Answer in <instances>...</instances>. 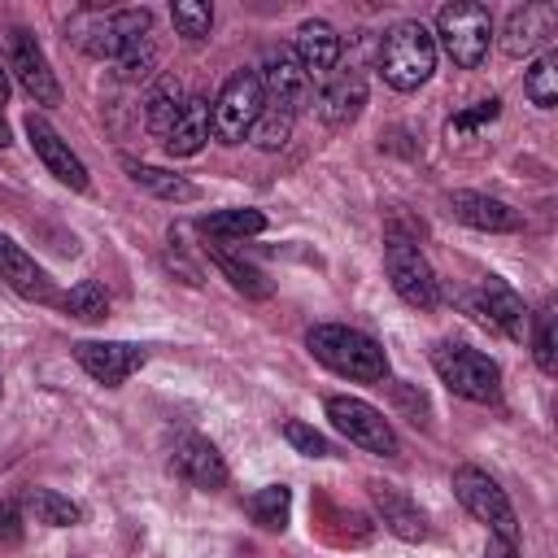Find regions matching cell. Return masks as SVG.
<instances>
[{"label": "cell", "instance_id": "1", "mask_svg": "<svg viewBox=\"0 0 558 558\" xmlns=\"http://www.w3.org/2000/svg\"><path fill=\"white\" fill-rule=\"evenodd\" d=\"M305 349L336 375L344 379H362V384H379L388 379V353L379 349V340H371L357 327L344 323H314L305 331Z\"/></svg>", "mask_w": 558, "mask_h": 558}, {"label": "cell", "instance_id": "2", "mask_svg": "<svg viewBox=\"0 0 558 558\" xmlns=\"http://www.w3.org/2000/svg\"><path fill=\"white\" fill-rule=\"evenodd\" d=\"M436 70V35L423 22H397L379 39V74L397 92H418Z\"/></svg>", "mask_w": 558, "mask_h": 558}, {"label": "cell", "instance_id": "3", "mask_svg": "<svg viewBox=\"0 0 558 558\" xmlns=\"http://www.w3.org/2000/svg\"><path fill=\"white\" fill-rule=\"evenodd\" d=\"M74 39L87 57L100 61H122L135 44H144L153 35V13L148 9H113V13H78L74 17Z\"/></svg>", "mask_w": 558, "mask_h": 558}, {"label": "cell", "instance_id": "4", "mask_svg": "<svg viewBox=\"0 0 558 558\" xmlns=\"http://www.w3.org/2000/svg\"><path fill=\"white\" fill-rule=\"evenodd\" d=\"M432 366H436L440 384H445L449 392L466 397V401L488 405V401L501 397V371H497V362H493L488 353L462 344V340H440V344L432 349Z\"/></svg>", "mask_w": 558, "mask_h": 558}, {"label": "cell", "instance_id": "5", "mask_svg": "<svg viewBox=\"0 0 558 558\" xmlns=\"http://www.w3.org/2000/svg\"><path fill=\"white\" fill-rule=\"evenodd\" d=\"M436 35H440V48L449 52L453 65L475 70L488 57V44H493V13L484 4L453 0L436 13Z\"/></svg>", "mask_w": 558, "mask_h": 558}, {"label": "cell", "instance_id": "6", "mask_svg": "<svg viewBox=\"0 0 558 558\" xmlns=\"http://www.w3.org/2000/svg\"><path fill=\"white\" fill-rule=\"evenodd\" d=\"M262 105H266V92H262L257 70H235L222 83V92H218V100L209 109V131L222 144H244L253 122H257V113H262Z\"/></svg>", "mask_w": 558, "mask_h": 558}, {"label": "cell", "instance_id": "7", "mask_svg": "<svg viewBox=\"0 0 558 558\" xmlns=\"http://www.w3.org/2000/svg\"><path fill=\"white\" fill-rule=\"evenodd\" d=\"M327 418H331V427H336L349 445H357V449H366V453H375V458L401 453L397 432H392V423L384 418V410H375V405L362 401V397H327Z\"/></svg>", "mask_w": 558, "mask_h": 558}, {"label": "cell", "instance_id": "8", "mask_svg": "<svg viewBox=\"0 0 558 558\" xmlns=\"http://www.w3.org/2000/svg\"><path fill=\"white\" fill-rule=\"evenodd\" d=\"M384 270H388V279H392V292H397L405 305L432 310V305L440 301L436 275H432V266H427V257L418 253L414 240L388 235V240H384Z\"/></svg>", "mask_w": 558, "mask_h": 558}, {"label": "cell", "instance_id": "9", "mask_svg": "<svg viewBox=\"0 0 558 558\" xmlns=\"http://www.w3.org/2000/svg\"><path fill=\"white\" fill-rule=\"evenodd\" d=\"M453 497H458L480 523H488L493 536L514 541V532H519V523H514V506H510L506 488H501L488 471H480V466H458V471H453Z\"/></svg>", "mask_w": 558, "mask_h": 558}, {"label": "cell", "instance_id": "10", "mask_svg": "<svg viewBox=\"0 0 558 558\" xmlns=\"http://www.w3.org/2000/svg\"><path fill=\"white\" fill-rule=\"evenodd\" d=\"M4 48H9V70L13 78L39 100V105H57L61 100V87H57V74L39 48V39L26 31V26H9L4 31Z\"/></svg>", "mask_w": 558, "mask_h": 558}, {"label": "cell", "instance_id": "11", "mask_svg": "<svg viewBox=\"0 0 558 558\" xmlns=\"http://www.w3.org/2000/svg\"><path fill=\"white\" fill-rule=\"evenodd\" d=\"M74 362H78L92 379L118 388L122 379H131V375L148 362V349H140V344H131V340H78V344H74Z\"/></svg>", "mask_w": 558, "mask_h": 558}, {"label": "cell", "instance_id": "12", "mask_svg": "<svg viewBox=\"0 0 558 558\" xmlns=\"http://www.w3.org/2000/svg\"><path fill=\"white\" fill-rule=\"evenodd\" d=\"M554 35H558V4L536 0V4H523V9H514L506 17V26H501V52L506 57H532Z\"/></svg>", "mask_w": 558, "mask_h": 558}, {"label": "cell", "instance_id": "13", "mask_svg": "<svg viewBox=\"0 0 558 558\" xmlns=\"http://www.w3.org/2000/svg\"><path fill=\"white\" fill-rule=\"evenodd\" d=\"M170 466H174L187 484H196V488H205V493L227 484V462H222L218 445L205 440V436H196V432H183V436L174 440V449H170Z\"/></svg>", "mask_w": 558, "mask_h": 558}, {"label": "cell", "instance_id": "14", "mask_svg": "<svg viewBox=\"0 0 558 558\" xmlns=\"http://www.w3.org/2000/svg\"><path fill=\"white\" fill-rule=\"evenodd\" d=\"M26 140H31L35 157L48 166V174H57V179H61L65 187H74V192H87V166L74 157V148H70L39 113L26 118Z\"/></svg>", "mask_w": 558, "mask_h": 558}, {"label": "cell", "instance_id": "15", "mask_svg": "<svg viewBox=\"0 0 558 558\" xmlns=\"http://www.w3.org/2000/svg\"><path fill=\"white\" fill-rule=\"evenodd\" d=\"M257 78H262L266 100H283V105L301 109V100L310 96V74L292 57V48H270L266 61H262V70H257Z\"/></svg>", "mask_w": 558, "mask_h": 558}, {"label": "cell", "instance_id": "16", "mask_svg": "<svg viewBox=\"0 0 558 558\" xmlns=\"http://www.w3.org/2000/svg\"><path fill=\"white\" fill-rule=\"evenodd\" d=\"M0 279H4L17 296H26V301H52V296H57L48 270H44L22 244H13L9 235H0Z\"/></svg>", "mask_w": 558, "mask_h": 558}, {"label": "cell", "instance_id": "17", "mask_svg": "<svg viewBox=\"0 0 558 558\" xmlns=\"http://www.w3.org/2000/svg\"><path fill=\"white\" fill-rule=\"evenodd\" d=\"M449 214L475 231H519L523 218L519 209H510L506 201L497 196H484V192H453L449 196Z\"/></svg>", "mask_w": 558, "mask_h": 558}, {"label": "cell", "instance_id": "18", "mask_svg": "<svg viewBox=\"0 0 558 558\" xmlns=\"http://www.w3.org/2000/svg\"><path fill=\"white\" fill-rule=\"evenodd\" d=\"M292 57L301 61V70H305L310 78H323V74H331V70H336V61H340V35H336L327 22L310 17V22H301V26H296Z\"/></svg>", "mask_w": 558, "mask_h": 558}, {"label": "cell", "instance_id": "19", "mask_svg": "<svg viewBox=\"0 0 558 558\" xmlns=\"http://www.w3.org/2000/svg\"><path fill=\"white\" fill-rule=\"evenodd\" d=\"M362 105H366V83H362V74H357V70H340V74H331V83H327L323 96H318V118H323L331 131H340V126L357 122Z\"/></svg>", "mask_w": 558, "mask_h": 558}, {"label": "cell", "instance_id": "20", "mask_svg": "<svg viewBox=\"0 0 558 558\" xmlns=\"http://www.w3.org/2000/svg\"><path fill=\"white\" fill-rule=\"evenodd\" d=\"M371 501H375V510H379V519H384V527L392 536H401V541H427V519H423V510L401 488L371 484Z\"/></svg>", "mask_w": 558, "mask_h": 558}, {"label": "cell", "instance_id": "21", "mask_svg": "<svg viewBox=\"0 0 558 558\" xmlns=\"http://www.w3.org/2000/svg\"><path fill=\"white\" fill-rule=\"evenodd\" d=\"M480 301H484V323H488V327H497V331L510 336V340H523V331H527V310H523V296H519L514 288H506L501 279H484Z\"/></svg>", "mask_w": 558, "mask_h": 558}, {"label": "cell", "instance_id": "22", "mask_svg": "<svg viewBox=\"0 0 558 558\" xmlns=\"http://www.w3.org/2000/svg\"><path fill=\"white\" fill-rule=\"evenodd\" d=\"M205 140H209V100L187 96L183 100V113L166 131V153L170 157H196L205 148Z\"/></svg>", "mask_w": 558, "mask_h": 558}, {"label": "cell", "instance_id": "23", "mask_svg": "<svg viewBox=\"0 0 558 558\" xmlns=\"http://www.w3.org/2000/svg\"><path fill=\"white\" fill-rule=\"evenodd\" d=\"M126 166V179L140 187V192H148V196H157V201H170V205H187V201H196L201 192H196V183H187L183 174H174V170H161V166H148V161H122Z\"/></svg>", "mask_w": 558, "mask_h": 558}, {"label": "cell", "instance_id": "24", "mask_svg": "<svg viewBox=\"0 0 558 558\" xmlns=\"http://www.w3.org/2000/svg\"><path fill=\"white\" fill-rule=\"evenodd\" d=\"M292 122H296V109H292V105L266 100L262 113H257V122H253V131H248V140H253L262 153H279V148L288 144V135H292Z\"/></svg>", "mask_w": 558, "mask_h": 558}, {"label": "cell", "instance_id": "25", "mask_svg": "<svg viewBox=\"0 0 558 558\" xmlns=\"http://www.w3.org/2000/svg\"><path fill=\"white\" fill-rule=\"evenodd\" d=\"M183 87H179V78H157L153 83V92L144 96V118H148V131H157V135H166L170 126H174V118L183 113Z\"/></svg>", "mask_w": 558, "mask_h": 558}, {"label": "cell", "instance_id": "26", "mask_svg": "<svg viewBox=\"0 0 558 558\" xmlns=\"http://www.w3.org/2000/svg\"><path fill=\"white\" fill-rule=\"evenodd\" d=\"M196 227L214 240H244V235L266 231V218H262V209H214Z\"/></svg>", "mask_w": 558, "mask_h": 558}, {"label": "cell", "instance_id": "27", "mask_svg": "<svg viewBox=\"0 0 558 558\" xmlns=\"http://www.w3.org/2000/svg\"><path fill=\"white\" fill-rule=\"evenodd\" d=\"M26 510L35 514V523H48V527H74L83 519V510L52 488H26Z\"/></svg>", "mask_w": 558, "mask_h": 558}, {"label": "cell", "instance_id": "28", "mask_svg": "<svg viewBox=\"0 0 558 558\" xmlns=\"http://www.w3.org/2000/svg\"><path fill=\"white\" fill-rule=\"evenodd\" d=\"M248 514L253 523H262L266 532H283L288 527V514H292V493L283 484H266L262 493L248 497Z\"/></svg>", "mask_w": 558, "mask_h": 558}, {"label": "cell", "instance_id": "29", "mask_svg": "<svg viewBox=\"0 0 558 558\" xmlns=\"http://www.w3.org/2000/svg\"><path fill=\"white\" fill-rule=\"evenodd\" d=\"M523 96L536 109H554L558 105V57L545 52L541 61H532V70L523 74Z\"/></svg>", "mask_w": 558, "mask_h": 558}, {"label": "cell", "instance_id": "30", "mask_svg": "<svg viewBox=\"0 0 558 558\" xmlns=\"http://www.w3.org/2000/svg\"><path fill=\"white\" fill-rule=\"evenodd\" d=\"M209 257H214V266H218V270L231 279V288H235V292H244V296H257V301L275 292V283H270V279H266L257 266H248V262H240V257H231V253H218V248H214Z\"/></svg>", "mask_w": 558, "mask_h": 558}, {"label": "cell", "instance_id": "31", "mask_svg": "<svg viewBox=\"0 0 558 558\" xmlns=\"http://www.w3.org/2000/svg\"><path fill=\"white\" fill-rule=\"evenodd\" d=\"M74 318H87V323H100L105 314H109V296H105V288L96 283V279H83V283H74L70 292H65V301H61Z\"/></svg>", "mask_w": 558, "mask_h": 558}, {"label": "cell", "instance_id": "32", "mask_svg": "<svg viewBox=\"0 0 558 558\" xmlns=\"http://www.w3.org/2000/svg\"><path fill=\"white\" fill-rule=\"evenodd\" d=\"M170 22H174V31L183 35V39H205L209 35V26H214V9L205 4V0H179V4H170Z\"/></svg>", "mask_w": 558, "mask_h": 558}, {"label": "cell", "instance_id": "33", "mask_svg": "<svg viewBox=\"0 0 558 558\" xmlns=\"http://www.w3.org/2000/svg\"><path fill=\"white\" fill-rule=\"evenodd\" d=\"M283 440H288L296 453H305V458H327V453H331L327 440H323V432H314V427L301 423V418H288V423H283Z\"/></svg>", "mask_w": 558, "mask_h": 558}, {"label": "cell", "instance_id": "34", "mask_svg": "<svg viewBox=\"0 0 558 558\" xmlns=\"http://www.w3.org/2000/svg\"><path fill=\"white\" fill-rule=\"evenodd\" d=\"M497 113H501V100H497V96H488V100H475L471 109H462L458 118H449V135H466V131H475V126L493 122Z\"/></svg>", "mask_w": 558, "mask_h": 558}, {"label": "cell", "instance_id": "35", "mask_svg": "<svg viewBox=\"0 0 558 558\" xmlns=\"http://www.w3.org/2000/svg\"><path fill=\"white\" fill-rule=\"evenodd\" d=\"M536 366L545 371V375H554L558 371V353H554V314H541L536 318Z\"/></svg>", "mask_w": 558, "mask_h": 558}, {"label": "cell", "instance_id": "36", "mask_svg": "<svg viewBox=\"0 0 558 558\" xmlns=\"http://www.w3.org/2000/svg\"><path fill=\"white\" fill-rule=\"evenodd\" d=\"M153 61H157V44H153V35H148V39H144V44H135L118 65H122V74H126V78H144V74L153 70Z\"/></svg>", "mask_w": 558, "mask_h": 558}, {"label": "cell", "instance_id": "37", "mask_svg": "<svg viewBox=\"0 0 558 558\" xmlns=\"http://www.w3.org/2000/svg\"><path fill=\"white\" fill-rule=\"evenodd\" d=\"M0 541H4V545L22 541V514H17L13 501H0Z\"/></svg>", "mask_w": 558, "mask_h": 558}, {"label": "cell", "instance_id": "38", "mask_svg": "<svg viewBox=\"0 0 558 558\" xmlns=\"http://www.w3.org/2000/svg\"><path fill=\"white\" fill-rule=\"evenodd\" d=\"M484 558H519V549H514V541H506V536H488Z\"/></svg>", "mask_w": 558, "mask_h": 558}, {"label": "cell", "instance_id": "39", "mask_svg": "<svg viewBox=\"0 0 558 558\" xmlns=\"http://www.w3.org/2000/svg\"><path fill=\"white\" fill-rule=\"evenodd\" d=\"M4 105H9V74L0 70V109H4Z\"/></svg>", "mask_w": 558, "mask_h": 558}, {"label": "cell", "instance_id": "40", "mask_svg": "<svg viewBox=\"0 0 558 558\" xmlns=\"http://www.w3.org/2000/svg\"><path fill=\"white\" fill-rule=\"evenodd\" d=\"M0 144H9V126H4V118H0Z\"/></svg>", "mask_w": 558, "mask_h": 558}]
</instances>
